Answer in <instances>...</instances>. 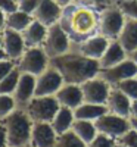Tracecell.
Returning a JSON list of instances; mask_svg holds the SVG:
<instances>
[{
    "instance_id": "cell-5",
    "label": "cell",
    "mask_w": 137,
    "mask_h": 147,
    "mask_svg": "<svg viewBox=\"0 0 137 147\" xmlns=\"http://www.w3.org/2000/svg\"><path fill=\"white\" fill-rule=\"evenodd\" d=\"M59 109L60 105L55 96H41V97L35 96L25 107L33 122H49V124L52 122Z\"/></svg>"
},
{
    "instance_id": "cell-45",
    "label": "cell",
    "mask_w": 137,
    "mask_h": 147,
    "mask_svg": "<svg viewBox=\"0 0 137 147\" xmlns=\"http://www.w3.org/2000/svg\"><path fill=\"white\" fill-rule=\"evenodd\" d=\"M115 147H125V146H124V144H121V143H118V141H117V144H115Z\"/></svg>"
},
{
    "instance_id": "cell-2",
    "label": "cell",
    "mask_w": 137,
    "mask_h": 147,
    "mask_svg": "<svg viewBox=\"0 0 137 147\" xmlns=\"http://www.w3.org/2000/svg\"><path fill=\"white\" fill-rule=\"evenodd\" d=\"M50 65L56 68L65 82L83 84L84 81L99 75V62L94 59L85 57L72 49L68 53L50 59Z\"/></svg>"
},
{
    "instance_id": "cell-24",
    "label": "cell",
    "mask_w": 137,
    "mask_h": 147,
    "mask_svg": "<svg viewBox=\"0 0 137 147\" xmlns=\"http://www.w3.org/2000/svg\"><path fill=\"white\" fill-rule=\"evenodd\" d=\"M71 131L75 132L85 144H89L97 136L94 121H87V119H75L71 127Z\"/></svg>"
},
{
    "instance_id": "cell-43",
    "label": "cell",
    "mask_w": 137,
    "mask_h": 147,
    "mask_svg": "<svg viewBox=\"0 0 137 147\" xmlns=\"http://www.w3.org/2000/svg\"><path fill=\"white\" fill-rule=\"evenodd\" d=\"M3 59H7L5 50H3V47H0V60H3Z\"/></svg>"
},
{
    "instance_id": "cell-12",
    "label": "cell",
    "mask_w": 137,
    "mask_h": 147,
    "mask_svg": "<svg viewBox=\"0 0 137 147\" xmlns=\"http://www.w3.org/2000/svg\"><path fill=\"white\" fill-rule=\"evenodd\" d=\"M109 43H111L109 38H106V37H103L100 34H96V35L90 37V38L78 43V44H74L72 49L75 52L81 53L83 56L94 59L99 62V59H100L103 56V53L106 52Z\"/></svg>"
},
{
    "instance_id": "cell-38",
    "label": "cell",
    "mask_w": 137,
    "mask_h": 147,
    "mask_svg": "<svg viewBox=\"0 0 137 147\" xmlns=\"http://www.w3.org/2000/svg\"><path fill=\"white\" fill-rule=\"evenodd\" d=\"M130 118H137V100H131V107H130Z\"/></svg>"
},
{
    "instance_id": "cell-4",
    "label": "cell",
    "mask_w": 137,
    "mask_h": 147,
    "mask_svg": "<svg viewBox=\"0 0 137 147\" xmlns=\"http://www.w3.org/2000/svg\"><path fill=\"white\" fill-rule=\"evenodd\" d=\"M50 66V57L43 47H28L16 62V68L21 74L39 77Z\"/></svg>"
},
{
    "instance_id": "cell-41",
    "label": "cell",
    "mask_w": 137,
    "mask_h": 147,
    "mask_svg": "<svg viewBox=\"0 0 137 147\" xmlns=\"http://www.w3.org/2000/svg\"><path fill=\"white\" fill-rule=\"evenodd\" d=\"M55 2H56L58 5H60L62 7H64V6H66V5L72 3V2H75V0H55Z\"/></svg>"
},
{
    "instance_id": "cell-25",
    "label": "cell",
    "mask_w": 137,
    "mask_h": 147,
    "mask_svg": "<svg viewBox=\"0 0 137 147\" xmlns=\"http://www.w3.org/2000/svg\"><path fill=\"white\" fill-rule=\"evenodd\" d=\"M33 19H34L33 15L25 13V12H22V10L18 9L15 12H12V13L6 15V28L22 32L31 24Z\"/></svg>"
},
{
    "instance_id": "cell-26",
    "label": "cell",
    "mask_w": 137,
    "mask_h": 147,
    "mask_svg": "<svg viewBox=\"0 0 137 147\" xmlns=\"http://www.w3.org/2000/svg\"><path fill=\"white\" fill-rule=\"evenodd\" d=\"M55 147H87V144L77 136L75 132H72L71 129L58 136L56 146Z\"/></svg>"
},
{
    "instance_id": "cell-1",
    "label": "cell",
    "mask_w": 137,
    "mask_h": 147,
    "mask_svg": "<svg viewBox=\"0 0 137 147\" xmlns=\"http://www.w3.org/2000/svg\"><path fill=\"white\" fill-rule=\"evenodd\" d=\"M99 21L100 10L75 0L64 6L59 24L74 46L99 34Z\"/></svg>"
},
{
    "instance_id": "cell-44",
    "label": "cell",
    "mask_w": 137,
    "mask_h": 147,
    "mask_svg": "<svg viewBox=\"0 0 137 147\" xmlns=\"http://www.w3.org/2000/svg\"><path fill=\"white\" fill-rule=\"evenodd\" d=\"M3 46V31H0V47Z\"/></svg>"
},
{
    "instance_id": "cell-22",
    "label": "cell",
    "mask_w": 137,
    "mask_h": 147,
    "mask_svg": "<svg viewBox=\"0 0 137 147\" xmlns=\"http://www.w3.org/2000/svg\"><path fill=\"white\" fill-rule=\"evenodd\" d=\"M74 121H75L74 110L69 109V107H65V106H60V109L58 110V113L52 119L50 125L53 127V129L56 131L58 136H60V134H64V132L71 129Z\"/></svg>"
},
{
    "instance_id": "cell-39",
    "label": "cell",
    "mask_w": 137,
    "mask_h": 147,
    "mask_svg": "<svg viewBox=\"0 0 137 147\" xmlns=\"http://www.w3.org/2000/svg\"><path fill=\"white\" fill-rule=\"evenodd\" d=\"M6 28V13L3 10H0V31Z\"/></svg>"
},
{
    "instance_id": "cell-21",
    "label": "cell",
    "mask_w": 137,
    "mask_h": 147,
    "mask_svg": "<svg viewBox=\"0 0 137 147\" xmlns=\"http://www.w3.org/2000/svg\"><path fill=\"white\" fill-rule=\"evenodd\" d=\"M125 59H127V52L124 50V47L118 43V40H111L106 52L99 59V66H100V69H106L114 65H118Z\"/></svg>"
},
{
    "instance_id": "cell-8",
    "label": "cell",
    "mask_w": 137,
    "mask_h": 147,
    "mask_svg": "<svg viewBox=\"0 0 137 147\" xmlns=\"http://www.w3.org/2000/svg\"><path fill=\"white\" fill-rule=\"evenodd\" d=\"M94 125H96V129L99 134L112 137L115 140L131 128L130 118H124V116L111 113V112H106L100 118H97L94 121Z\"/></svg>"
},
{
    "instance_id": "cell-30",
    "label": "cell",
    "mask_w": 137,
    "mask_h": 147,
    "mask_svg": "<svg viewBox=\"0 0 137 147\" xmlns=\"http://www.w3.org/2000/svg\"><path fill=\"white\" fill-rule=\"evenodd\" d=\"M117 5L127 18L137 21V0H119Z\"/></svg>"
},
{
    "instance_id": "cell-16",
    "label": "cell",
    "mask_w": 137,
    "mask_h": 147,
    "mask_svg": "<svg viewBox=\"0 0 137 147\" xmlns=\"http://www.w3.org/2000/svg\"><path fill=\"white\" fill-rule=\"evenodd\" d=\"M62 7L55 0H40L39 6L34 10L33 18L44 24L46 27H50L53 24H58L62 15Z\"/></svg>"
},
{
    "instance_id": "cell-27",
    "label": "cell",
    "mask_w": 137,
    "mask_h": 147,
    "mask_svg": "<svg viewBox=\"0 0 137 147\" xmlns=\"http://www.w3.org/2000/svg\"><path fill=\"white\" fill-rule=\"evenodd\" d=\"M19 77H21V72L15 66L9 75H6L0 81V94H12L14 93V90L16 88V84L19 81Z\"/></svg>"
},
{
    "instance_id": "cell-17",
    "label": "cell",
    "mask_w": 137,
    "mask_h": 147,
    "mask_svg": "<svg viewBox=\"0 0 137 147\" xmlns=\"http://www.w3.org/2000/svg\"><path fill=\"white\" fill-rule=\"evenodd\" d=\"M55 97L58 99L60 106H65L69 109H77L81 103H84V96L80 84H69L65 82L62 87L56 91Z\"/></svg>"
},
{
    "instance_id": "cell-36",
    "label": "cell",
    "mask_w": 137,
    "mask_h": 147,
    "mask_svg": "<svg viewBox=\"0 0 137 147\" xmlns=\"http://www.w3.org/2000/svg\"><path fill=\"white\" fill-rule=\"evenodd\" d=\"M0 10L5 13H12V12L18 10V2L16 0H0Z\"/></svg>"
},
{
    "instance_id": "cell-28",
    "label": "cell",
    "mask_w": 137,
    "mask_h": 147,
    "mask_svg": "<svg viewBox=\"0 0 137 147\" xmlns=\"http://www.w3.org/2000/svg\"><path fill=\"white\" fill-rule=\"evenodd\" d=\"M112 87H117L118 90H121L130 100H137V77L127 78L118 82L117 85H112Z\"/></svg>"
},
{
    "instance_id": "cell-15",
    "label": "cell",
    "mask_w": 137,
    "mask_h": 147,
    "mask_svg": "<svg viewBox=\"0 0 137 147\" xmlns=\"http://www.w3.org/2000/svg\"><path fill=\"white\" fill-rule=\"evenodd\" d=\"M58 134L49 122H34L30 144L33 147H55Z\"/></svg>"
},
{
    "instance_id": "cell-42",
    "label": "cell",
    "mask_w": 137,
    "mask_h": 147,
    "mask_svg": "<svg viewBox=\"0 0 137 147\" xmlns=\"http://www.w3.org/2000/svg\"><path fill=\"white\" fill-rule=\"evenodd\" d=\"M130 125H131V128H134L137 131V118H130Z\"/></svg>"
},
{
    "instance_id": "cell-32",
    "label": "cell",
    "mask_w": 137,
    "mask_h": 147,
    "mask_svg": "<svg viewBox=\"0 0 137 147\" xmlns=\"http://www.w3.org/2000/svg\"><path fill=\"white\" fill-rule=\"evenodd\" d=\"M117 141L124 144L125 147H137V131L134 128H130L127 132H124L121 137H118Z\"/></svg>"
},
{
    "instance_id": "cell-34",
    "label": "cell",
    "mask_w": 137,
    "mask_h": 147,
    "mask_svg": "<svg viewBox=\"0 0 137 147\" xmlns=\"http://www.w3.org/2000/svg\"><path fill=\"white\" fill-rule=\"evenodd\" d=\"M77 2H81V3H85L89 6H93L99 10H103L105 7H109L112 5L117 3V0H77Z\"/></svg>"
},
{
    "instance_id": "cell-11",
    "label": "cell",
    "mask_w": 137,
    "mask_h": 147,
    "mask_svg": "<svg viewBox=\"0 0 137 147\" xmlns=\"http://www.w3.org/2000/svg\"><path fill=\"white\" fill-rule=\"evenodd\" d=\"M99 77H102L111 85H117L118 82L127 80V78L137 77V65L133 60H130L127 56V59L119 62L118 65H114L106 69H100L99 71Z\"/></svg>"
},
{
    "instance_id": "cell-14",
    "label": "cell",
    "mask_w": 137,
    "mask_h": 147,
    "mask_svg": "<svg viewBox=\"0 0 137 147\" xmlns=\"http://www.w3.org/2000/svg\"><path fill=\"white\" fill-rule=\"evenodd\" d=\"M2 47H3L7 59L14 60V62H18L19 57L24 55V52L27 50L22 32L9 30V28L3 30V46Z\"/></svg>"
},
{
    "instance_id": "cell-37",
    "label": "cell",
    "mask_w": 137,
    "mask_h": 147,
    "mask_svg": "<svg viewBox=\"0 0 137 147\" xmlns=\"http://www.w3.org/2000/svg\"><path fill=\"white\" fill-rule=\"evenodd\" d=\"M0 147H7V140H6V131L0 124Z\"/></svg>"
},
{
    "instance_id": "cell-33",
    "label": "cell",
    "mask_w": 137,
    "mask_h": 147,
    "mask_svg": "<svg viewBox=\"0 0 137 147\" xmlns=\"http://www.w3.org/2000/svg\"><path fill=\"white\" fill-rule=\"evenodd\" d=\"M39 3H40V0H18V9L25 12V13L33 15L37 6H39Z\"/></svg>"
},
{
    "instance_id": "cell-19",
    "label": "cell",
    "mask_w": 137,
    "mask_h": 147,
    "mask_svg": "<svg viewBox=\"0 0 137 147\" xmlns=\"http://www.w3.org/2000/svg\"><path fill=\"white\" fill-rule=\"evenodd\" d=\"M47 28L49 27H46L40 21L33 19L30 25L22 31V37H24L27 49L28 47H43V43L47 35Z\"/></svg>"
},
{
    "instance_id": "cell-13",
    "label": "cell",
    "mask_w": 137,
    "mask_h": 147,
    "mask_svg": "<svg viewBox=\"0 0 137 147\" xmlns=\"http://www.w3.org/2000/svg\"><path fill=\"white\" fill-rule=\"evenodd\" d=\"M35 78L37 77L30 75V74H21L16 88L12 93L16 107L25 109L33 97H35Z\"/></svg>"
},
{
    "instance_id": "cell-35",
    "label": "cell",
    "mask_w": 137,
    "mask_h": 147,
    "mask_svg": "<svg viewBox=\"0 0 137 147\" xmlns=\"http://www.w3.org/2000/svg\"><path fill=\"white\" fill-rule=\"evenodd\" d=\"M15 66H16V62H14V60H10V59L0 60V81H2L6 75H9Z\"/></svg>"
},
{
    "instance_id": "cell-18",
    "label": "cell",
    "mask_w": 137,
    "mask_h": 147,
    "mask_svg": "<svg viewBox=\"0 0 137 147\" xmlns=\"http://www.w3.org/2000/svg\"><path fill=\"white\" fill-rule=\"evenodd\" d=\"M106 107H108V112L111 113H115L124 118H130L131 100L121 90H118L117 87H112L109 97L106 100Z\"/></svg>"
},
{
    "instance_id": "cell-7",
    "label": "cell",
    "mask_w": 137,
    "mask_h": 147,
    "mask_svg": "<svg viewBox=\"0 0 137 147\" xmlns=\"http://www.w3.org/2000/svg\"><path fill=\"white\" fill-rule=\"evenodd\" d=\"M125 22V15L122 13L119 6L115 3L109 7L100 10V21H99V34L109 40H117Z\"/></svg>"
},
{
    "instance_id": "cell-9",
    "label": "cell",
    "mask_w": 137,
    "mask_h": 147,
    "mask_svg": "<svg viewBox=\"0 0 137 147\" xmlns=\"http://www.w3.org/2000/svg\"><path fill=\"white\" fill-rule=\"evenodd\" d=\"M81 85L84 102L87 103H96V105H106V100L109 97L112 85L106 82L102 77H93L90 80L84 81Z\"/></svg>"
},
{
    "instance_id": "cell-23",
    "label": "cell",
    "mask_w": 137,
    "mask_h": 147,
    "mask_svg": "<svg viewBox=\"0 0 137 147\" xmlns=\"http://www.w3.org/2000/svg\"><path fill=\"white\" fill-rule=\"evenodd\" d=\"M108 112L106 105H96V103H81L77 109H74V116L75 119H87V121H96Z\"/></svg>"
},
{
    "instance_id": "cell-10",
    "label": "cell",
    "mask_w": 137,
    "mask_h": 147,
    "mask_svg": "<svg viewBox=\"0 0 137 147\" xmlns=\"http://www.w3.org/2000/svg\"><path fill=\"white\" fill-rule=\"evenodd\" d=\"M65 84L64 78H62L60 72L53 68L52 65L49 66L41 75L35 78V96H55L56 91Z\"/></svg>"
},
{
    "instance_id": "cell-29",
    "label": "cell",
    "mask_w": 137,
    "mask_h": 147,
    "mask_svg": "<svg viewBox=\"0 0 137 147\" xmlns=\"http://www.w3.org/2000/svg\"><path fill=\"white\" fill-rule=\"evenodd\" d=\"M16 109V103L12 94H0V121Z\"/></svg>"
},
{
    "instance_id": "cell-48",
    "label": "cell",
    "mask_w": 137,
    "mask_h": 147,
    "mask_svg": "<svg viewBox=\"0 0 137 147\" xmlns=\"http://www.w3.org/2000/svg\"><path fill=\"white\" fill-rule=\"evenodd\" d=\"M16 2H18V0H16Z\"/></svg>"
},
{
    "instance_id": "cell-20",
    "label": "cell",
    "mask_w": 137,
    "mask_h": 147,
    "mask_svg": "<svg viewBox=\"0 0 137 147\" xmlns=\"http://www.w3.org/2000/svg\"><path fill=\"white\" fill-rule=\"evenodd\" d=\"M118 43L124 47V50L128 53H131L133 50L137 49V21L127 18L125 16V22H124V27L118 35Z\"/></svg>"
},
{
    "instance_id": "cell-31",
    "label": "cell",
    "mask_w": 137,
    "mask_h": 147,
    "mask_svg": "<svg viewBox=\"0 0 137 147\" xmlns=\"http://www.w3.org/2000/svg\"><path fill=\"white\" fill-rule=\"evenodd\" d=\"M117 144V140L112 138V137H108V136H103V134H99L87 144V147H115Z\"/></svg>"
},
{
    "instance_id": "cell-46",
    "label": "cell",
    "mask_w": 137,
    "mask_h": 147,
    "mask_svg": "<svg viewBox=\"0 0 137 147\" xmlns=\"http://www.w3.org/2000/svg\"><path fill=\"white\" fill-rule=\"evenodd\" d=\"M24 147H33V146L31 144H27V146H24Z\"/></svg>"
},
{
    "instance_id": "cell-40",
    "label": "cell",
    "mask_w": 137,
    "mask_h": 147,
    "mask_svg": "<svg viewBox=\"0 0 137 147\" xmlns=\"http://www.w3.org/2000/svg\"><path fill=\"white\" fill-rule=\"evenodd\" d=\"M127 56H128V59H130V60H133V62L137 65V49H136V50H133L131 53H128Z\"/></svg>"
},
{
    "instance_id": "cell-47",
    "label": "cell",
    "mask_w": 137,
    "mask_h": 147,
    "mask_svg": "<svg viewBox=\"0 0 137 147\" xmlns=\"http://www.w3.org/2000/svg\"><path fill=\"white\" fill-rule=\"evenodd\" d=\"M118 2H119V0H117V3H118Z\"/></svg>"
},
{
    "instance_id": "cell-6",
    "label": "cell",
    "mask_w": 137,
    "mask_h": 147,
    "mask_svg": "<svg viewBox=\"0 0 137 147\" xmlns=\"http://www.w3.org/2000/svg\"><path fill=\"white\" fill-rule=\"evenodd\" d=\"M43 49L50 59L62 56L72 50V41L68 37V34L64 31V28L60 27L59 22L47 28V35L43 43Z\"/></svg>"
},
{
    "instance_id": "cell-3",
    "label": "cell",
    "mask_w": 137,
    "mask_h": 147,
    "mask_svg": "<svg viewBox=\"0 0 137 147\" xmlns=\"http://www.w3.org/2000/svg\"><path fill=\"white\" fill-rule=\"evenodd\" d=\"M0 124L6 131L7 147H24L30 144L34 122L25 109L16 107L0 121Z\"/></svg>"
}]
</instances>
